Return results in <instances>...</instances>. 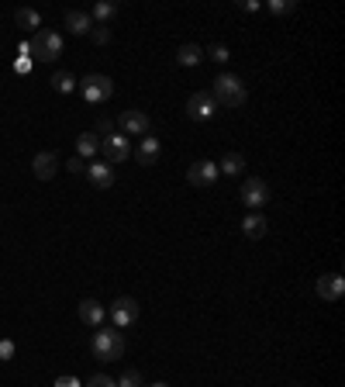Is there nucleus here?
<instances>
[{
  "label": "nucleus",
  "mask_w": 345,
  "mask_h": 387,
  "mask_svg": "<svg viewBox=\"0 0 345 387\" xmlns=\"http://www.w3.org/2000/svg\"><path fill=\"white\" fill-rule=\"evenodd\" d=\"M125 332L121 328H104L101 325V332H94V339H90V353H94V359H104V363H114V359H121L125 356Z\"/></svg>",
  "instance_id": "nucleus-1"
},
{
  "label": "nucleus",
  "mask_w": 345,
  "mask_h": 387,
  "mask_svg": "<svg viewBox=\"0 0 345 387\" xmlns=\"http://www.w3.org/2000/svg\"><path fill=\"white\" fill-rule=\"evenodd\" d=\"M211 97H214V104H218V108H228V111H235V108H242V104H245L249 90H245L242 77H235V73H221V77L214 80V90H211Z\"/></svg>",
  "instance_id": "nucleus-2"
},
{
  "label": "nucleus",
  "mask_w": 345,
  "mask_h": 387,
  "mask_svg": "<svg viewBox=\"0 0 345 387\" xmlns=\"http://www.w3.org/2000/svg\"><path fill=\"white\" fill-rule=\"evenodd\" d=\"M28 46H32V59H39V63H56L63 56V39L49 28H39Z\"/></svg>",
  "instance_id": "nucleus-3"
},
{
  "label": "nucleus",
  "mask_w": 345,
  "mask_h": 387,
  "mask_svg": "<svg viewBox=\"0 0 345 387\" xmlns=\"http://www.w3.org/2000/svg\"><path fill=\"white\" fill-rule=\"evenodd\" d=\"M80 94H83L87 104H104V101H111V94H114V80L104 77V73H90V77L80 80Z\"/></svg>",
  "instance_id": "nucleus-4"
},
{
  "label": "nucleus",
  "mask_w": 345,
  "mask_h": 387,
  "mask_svg": "<svg viewBox=\"0 0 345 387\" xmlns=\"http://www.w3.org/2000/svg\"><path fill=\"white\" fill-rule=\"evenodd\" d=\"M238 197H242V204H245L249 211H262V208L269 204V183H266L262 177H249V180H242Z\"/></svg>",
  "instance_id": "nucleus-5"
},
{
  "label": "nucleus",
  "mask_w": 345,
  "mask_h": 387,
  "mask_svg": "<svg viewBox=\"0 0 345 387\" xmlns=\"http://www.w3.org/2000/svg\"><path fill=\"white\" fill-rule=\"evenodd\" d=\"M107 318H111L114 328H128V325H135V321H138V301L128 297V294L114 297L111 308H107Z\"/></svg>",
  "instance_id": "nucleus-6"
},
{
  "label": "nucleus",
  "mask_w": 345,
  "mask_h": 387,
  "mask_svg": "<svg viewBox=\"0 0 345 387\" xmlns=\"http://www.w3.org/2000/svg\"><path fill=\"white\" fill-rule=\"evenodd\" d=\"M114 125L121 128V135H125V139H135V135H142V139H145V135L152 132V118H149L145 111H135V108H132V111H121Z\"/></svg>",
  "instance_id": "nucleus-7"
},
{
  "label": "nucleus",
  "mask_w": 345,
  "mask_h": 387,
  "mask_svg": "<svg viewBox=\"0 0 345 387\" xmlns=\"http://www.w3.org/2000/svg\"><path fill=\"white\" fill-rule=\"evenodd\" d=\"M214 115H218V104L207 90H197V94L187 97V118L190 121H211Z\"/></svg>",
  "instance_id": "nucleus-8"
},
{
  "label": "nucleus",
  "mask_w": 345,
  "mask_h": 387,
  "mask_svg": "<svg viewBox=\"0 0 345 387\" xmlns=\"http://www.w3.org/2000/svg\"><path fill=\"white\" fill-rule=\"evenodd\" d=\"M221 173H218V163H211V159H197L194 166H187V183L190 187H197V190H207V187H214V180H218Z\"/></svg>",
  "instance_id": "nucleus-9"
},
{
  "label": "nucleus",
  "mask_w": 345,
  "mask_h": 387,
  "mask_svg": "<svg viewBox=\"0 0 345 387\" xmlns=\"http://www.w3.org/2000/svg\"><path fill=\"white\" fill-rule=\"evenodd\" d=\"M101 156H104V163H125L128 156H132V142L121 135V132H114V135H107V139H101Z\"/></svg>",
  "instance_id": "nucleus-10"
},
{
  "label": "nucleus",
  "mask_w": 345,
  "mask_h": 387,
  "mask_svg": "<svg viewBox=\"0 0 345 387\" xmlns=\"http://www.w3.org/2000/svg\"><path fill=\"white\" fill-rule=\"evenodd\" d=\"M87 180H90L94 190H111L114 187V166L104 163V159H94V163H87Z\"/></svg>",
  "instance_id": "nucleus-11"
},
{
  "label": "nucleus",
  "mask_w": 345,
  "mask_h": 387,
  "mask_svg": "<svg viewBox=\"0 0 345 387\" xmlns=\"http://www.w3.org/2000/svg\"><path fill=\"white\" fill-rule=\"evenodd\" d=\"M314 290H317V297L321 301H342V294H345V277L342 273H324V277H317V284H314Z\"/></svg>",
  "instance_id": "nucleus-12"
},
{
  "label": "nucleus",
  "mask_w": 345,
  "mask_h": 387,
  "mask_svg": "<svg viewBox=\"0 0 345 387\" xmlns=\"http://www.w3.org/2000/svg\"><path fill=\"white\" fill-rule=\"evenodd\" d=\"M76 311H80V321H83L87 328H101V325H104V318H107L104 304H101V301H94V297H83Z\"/></svg>",
  "instance_id": "nucleus-13"
},
{
  "label": "nucleus",
  "mask_w": 345,
  "mask_h": 387,
  "mask_svg": "<svg viewBox=\"0 0 345 387\" xmlns=\"http://www.w3.org/2000/svg\"><path fill=\"white\" fill-rule=\"evenodd\" d=\"M266 232H269V221H266V215H262V211H252V215H245V218H242V235H245V239L259 242Z\"/></svg>",
  "instance_id": "nucleus-14"
},
{
  "label": "nucleus",
  "mask_w": 345,
  "mask_h": 387,
  "mask_svg": "<svg viewBox=\"0 0 345 387\" xmlns=\"http://www.w3.org/2000/svg\"><path fill=\"white\" fill-rule=\"evenodd\" d=\"M159 149H163L159 139H156V135H145L142 146L135 149V163H138V166H152V163L159 159Z\"/></svg>",
  "instance_id": "nucleus-15"
},
{
  "label": "nucleus",
  "mask_w": 345,
  "mask_h": 387,
  "mask_svg": "<svg viewBox=\"0 0 345 387\" xmlns=\"http://www.w3.org/2000/svg\"><path fill=\"white\" fill-rule=\"evenodd\" d=\"M32 170H35V177H39V180H52V177H56V170H59L56 152H39V156L32 159Z\"/></svg>",
  "instance_id": "nucleus-16"
},
{
  "label": "nucleus",
  "mask_w": 345,
  "mask_h": 387,
  "mask_svg": "<svg viewBox=\"0 0 345 387\" xmlns=\"http://www.w3.org/2000/svg\"><path fill=\"white\" fill-rule=\"evenodd\" d=\"M14 25H18L21 32H32V35H35V32L42 28V14H39L35 8H18V11H14Z\"/></svg>",
  "instance_id": "nucleus-17"
},
{
  "label": "nucleus",
  "mask_w": 345,
  "mask_h": 387,
  "mask_svg": "<svg viewBox=\"0 0 345 387\" xmlns=\"http://www.w3.org/2000/svg\"><path fill=\"white\" fill-rule=\"evenodd\" d=\"M97 152H101V135H97V132L76 135V156H80V159H94Z\"/></svg>",
  "instance_id": "nucleus-18"
},
{
  "label": "nucleus",
  "mask_w": 345,
  "mask_h": 387,
  "mask_svg": "<svg viewBox=\"0 0 345 387\" xmlns=\"http://www.w3.org/2000/svg\"><path fill=\"white\" fill-rule=\"evenodd\" d=\"M66 28H70L73 35H90V32H94V21H90L87 11H70V14H66Z\"/></svg>",
  "instance_id": "nucleus-19"
},
{
  "label": "nucleus",
  "mask_w": 345,
  "mask_h": 387,
  "mask_svg": "<svg viewBox=\"0 0 345 387\" xmlns=\"http://www.w3.org/2000/svg\"><path fill=\"white\" fill-rule=\"evenodd\" d=\"M242 170H245L242 152H224L221 163H218V173H224V177H242Z\"/></svg>",
  "instance_id": "nucleus-20"
},
{
  "label": "nucleus",
  "mask_w": 345,
  "mask_h": 387,
  "mask_svg": "<svg viewBox=\"0 0 345 387\" xmlns=\"http://www.w3.org/2000/svg\"><path fill=\"white\" fill-rule=\"evenodd\" d=\"M118 4H114V0H97V4H94V11H90V21H101V25H107L111 18H118Z\"/></svg>",
  "instance_id": "nucleus-21"
},
{
  "label": "nucleus",
  "mask_w": 345,
  "mask_h": 387,
  "mask_svg": "<svg viewBox=\"0 0 345 387\" xmlns=\"http://www.w3.org/2000/svg\"><path fill=\"white\" fill-rule=\"evenodd\" d=\"M200 59H204V49H200V46H194V42L180 46V52H176V63H180V66H197Z\"/></svg>",
  "instance_id": "nucleus-22"
},
{
  "label": "nucleus",
  "mask_w": 345,
  "mask_h": 387,
  "mask_svg": "<svg viewBox=\"0 0 345 387\" xmlns=\"http://www.w3.org/2000/svg\"><path fill=\"white\" fill-rule=\"evenodd\" d=\"M49 83H52V90H56V94H73V90L80 87V83H76V77H73V73H66V70L52 73V80H49Z\"/></svg>",
  "instance_id": "nucleus-23"
},
{
  "label": "nucleus",
  "mask_w": 345,
  "mask_h": 387,
  "mask_svg": "<svg viewBox=\"0 0 345 387\" xmlns=\"http://www.w3.org/2000/svg\"><path fill=\"white\" fill-rule=\"evenodd\" d=\"M293 11H297V0H269V14H276V18H286Z\"/></svg>",
  "instance_id": "nucleus-24"
},
{
  "label": "nucleus",
  "mask_w": 345,
  "mask_h": 387,
  "mask_svg": "<svg viewBox=\"0 0 345 387\" xmlns=\"http://www.w3.org/2000/svg\"><path fill=\"white\" fill-rule=\"evenodd\" d=\"M118 387H145V384H142V373H138V370L132 366V370H125V373H121Z\"/></svg>",
  "instance_id": "nucleus-25"
},
{
  "label": "nucleus",
  "mask_w": 345,
  "mask_h": 387,
  "mask_svg": "<svg viewBox=\"0 0 345 387\" xmlns=\"http://www.w3.org/2000/svg\"><path fill=\"white\" fill-rule=\"evenodd\" d=\"M204 56H207V59H214V63H228V59H231L228 46H221V42H218V46H211V49H207Z\"/></svg>",
  "instance_id": "nucleus-26"
},
{
  "label": "nucleus",
  "mask_w": 345,
  "mask_h": 387,
  "mask_svg": "<svg viewBox=\"0 0 345 387\" xmlns=\"http://www.w3.org/2000/svg\"><path fill=\"white\" fill-rule=\"evenodd\" d=\"M14 353H18L14 339H0V363H11V359H14Z\"/></svg>",
  "instance_id": "nucleus-27"
},
{
  "label": "nucleus",
  "mask_w": 345,
  "mask_h": 387,
  "mask_svg": "<svg viewBox=\"0 0 345 387\" xmlns=\"http://www.w3.org/2000/svg\"><path fill=\"white\" fill-rule=\"evenodd\" d=\"M90 39H94V46H107V42H111V28H107V25H94Z\"/></svg>",
  "instance_id": "nucleus-28"
},
{
  "label": "nucleus",
  "mask_w": 345,
  "mask_h": 387,
  "mask_svg": "<svg viewBox=\"0 0 345 387\" xmlns=\"http://www.w3.org/2000/svg\"><path fill=\"white\" fill-rule=\"evenodd\" d=\"M83 387H118V380H111L107 373H94V377H90Z\"/></svg>",
  "instance_id": "nucleus-29"
},
{
  "label": "nucleus",
  "mask_w": 345,
  "mask_h": 387,
  "mask_svg": "<svg viewBox=\"0 0 345 387\" xmlns=\"http://www.w3.org/2000/svg\"><path fill=\"white\" fill-rule=\"evenodd\" d=\"M97 135H101V139L114 135V121H111V118H97Z\"/></svg>",
  "instance_id": "nucleus-30"
},
{
  "label": "nucleus",
  "mask_w": 345,
  "mask_h": 387,
  "mask_svg": "<svg viewBox=\"0 0 345 387\" xmlns=\"http://www.w3.org/2000/svg\"><path fill=\"white\" fill-rule=\"evenodd\" d=\"M66 170L76 177V173H87V159H80V156H73L70 163H66Z\"/></svg>",
  "instance_id": "nucleus-31"
},
{
  "label": "nucleus",
  "mask_w": 345,
  "mask_h": 387,
  "mask_svg": "<svg viewBox=\"0 0 345 387\" xmlns=\"http://www.w3.org/2000/svg\"><path fill=\"white\" fill-rule=\"evenodd\" d=\"M52 387H83V384H80L76 377H56V384H52Z\"/></svg>",
  "instance_id": "nucleus-32"
},
{
  "label": "nucleus",
  "mask_w": 345,
  "mask_h": 387,
  "mask_svg": "<svg viewBox=\"0 0 345 387\" xmlns=\"http://www.w3.org/2000/svg\"><path fill=\"white\" fill-rule=\"evenodd\" d=\"M14 70H18V73H28V70H32V59H25V56H21V59L14 63Z\"/></svg>",
  "instance_id": "nucleus-33"
},
{
  "label": "nucleus",
  "mask_w": 345,
  "mask_h": 387,
  "mask_svg": "<svg viewBox=\"0 0 345 387\" xmlns=\"http://www.w3.org/2000/svg\"><path fill=\"white\" fill-rule=\"evenodd\" d=\"M149 387H169V384H163V380H159V384H149Z\"/></svg>",
  "instance_id": "nucleus-34"
}]
</instances>
